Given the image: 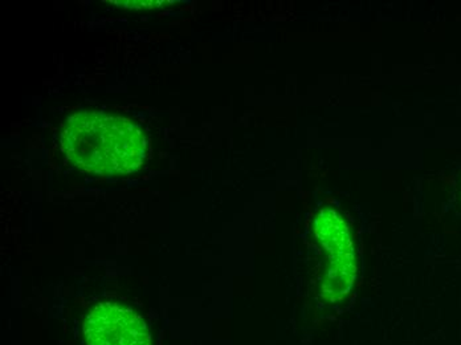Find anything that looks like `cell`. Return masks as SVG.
I'll return each mask as SVG.
<instances>
[{
  "label": "cell",
  "mask_w": 461,
  "mask_h": 345,
  "mask_svg": "<svg viewBox=\"0 0 461 345\" xmlns=\"http://www.w3.org/2000/svg\"><path fill=\"white\" fill-rule=\"evenodd\" d=\"M148 139L131 120L104 111H83L67 120L61 149L77 169L95 176L137 172L148 154Z\"/></svg>",
  "instance_id": "1"
},
{
  "label": "cell",
  "mask_w": 461,
  "mask_h": 345,
  "mask_svg": "<svg viewBox=\"0 0 461 345\" xmlns=\"http://www.w3.org/2000/svg\"><path fill=\"white\" fill-rule=\"evenodd\" d=\"M84 333L88 345H151L145 321L131 308L111 302L93 308Z\"/></svg>",
  "instance_id": "2"
}]
</instances>
